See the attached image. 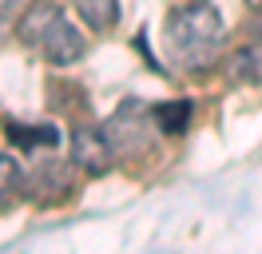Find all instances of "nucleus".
<instances>
[{"instance_id": "nucleus-7", "label": "nucleus", "mask_w": 262, "mask_h": 254, "mask_svg": "<svg viewBox=\"0 0 262 254\" xmlns=\"http://www.w3.org/2000/svg\"><path fill=\"white\" fill-rule=\"evenodd\" d=\"M76 12L83 16V24L96 32H107L119 20V0H76Z\"/></svg>"}, {"instance_id": "nucleus-8", "label": "nucleus", "mask_w": 262, "mask_h": 254, "mask_svg": "<svg viewBox=\"0 0 262 254\" xmlns=\"http://www.w3.org/2000/svg\"><path fill=\"white\" fill-rule=\"evenodd\" d=\"M191 99H171V103H159L155 108V127L167 131V135H183L187 123H191Z\"/></svg>"}, {"instance_id": "nucleus-4", "label": "nucleus", "mask_w": 262, "mask_h": 254, "mask_svg": "<svg viewBox=\"0 0 262 254\" xmlns=\"http://www.w3.org/2000/svg\"><path fill=\"white\" fill-rule=\"evenodd\" d=\"M112 143H107V135L99 131V127H76L72 131V159L80 163L83 171L92 175H103L107 167H112Z\"/></svg>"}, {"instance_id": "nucleus-1", "label": "nucleus", "mask_w": 262, "mask_h": 254, "mask_svg": "<svg viewBox=\"0 0 262 254\" xmlns=\"http://www.w3.org/2000/svg\"><path fill=\"white\" fill-rule=\"evenodd\" d=\"M223 40H227L223 16L207 0H183L167 16V48L187 68H199V72L211 68L223 52Z\"/></svg>"}, {"instance_id": "nucleus-9", "label": "nucleus", "mask_w": 262, "mask_h": 254, "mask_svg": "<svg viewBox=\"0 0 262 254\" xmlns=\"http://www.w3.org/2000/svg\"><path fill=\"white\" fill-rule=\"evenodd\" d=\"M24 175H20V163L12 155H0V206H16L24 199Z\"/></svg>"}, {"instance_id": "nucleus-10", "label": "nucleus", "mask_w": 262, "mask_h": 254, "mask_svg": "<svg viewBox=\"0 0 262 254\" xmlns=\"http://www.w3.org/2000/svg\"><path fill=\"white\" fill-rule=\"evenodd\" d=\"M246 4H254V8H258V12H262V0H246Z\"/></svg>"}, {"instance_id": "nucleus-5", "label": "nucleus", "mask_w": 262, "mask_h": 254, "mask_svg": "<svg viewBox=\"0 0 262 254\" xmlns=\"http://www.w3.org/2000/svg\"><path fill=\"white\" fill-rule=\"evenodd\" d=\"M4 135L16 143L20 151H36V147H56V143H60V131L52 123L32 127V123H20V119H8V123H4Z\"/></svg>"}, {"instance_id": "nucleus-6", "label": "nucleus", "mask_w": 262, "mask_h": 254, "mask_svg": "<svg viewBox=\"0 0 262 254\" xmlns=\"http://www.w3.org/2000/svg\"><path fill=\"white\" fill-rule=\"evenodd\" d=\"M227 79L230 83H258L262 79V52L258 48H238L227 60Z\"/></svg>"}, {"instance_id": "nucleus-3", "label": "nucleus", "mask_w": 262, "mask_h": 254, "mask_svg": "<svg viewBox=\"0 0 262 254\" xmlns=\"http://www.w3.org/2000/svg\"><path fill=\"white\" fill-rule=\"evenodd\" d=\"M103 135L112 143V151H119V155H139V151H147V143H151L143 135V111H139V103L115 111L107 119V127H103Z\"/></svg>"}, {"instance_id": "nucleus-2", "label": "nucleus", "mask_w": 262, "mask_h": 254, "mask_svg": "<svg viewBox=\"0 0 262 254\" xmlns=\"http://www.w3.org/2000/svg\"><path fill=\"white\" fill-rule=\"evenodd\" d=\"M20 40L28 48H36L56 68L83 60V52H88V40L80 36V28H72L68 16L56 4H36L32 12L20 20Z\"/></svg>"}]
</instances>
